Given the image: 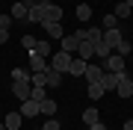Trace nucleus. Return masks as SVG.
<instances>
[{"instance_id": "obj_1", "label": "nucleus", "mask_w": 133, "mask_h": 130, "mask_svg": "<svg viewBox=\"0 0 133 130\" xmlns=\"http://www.w3.org/2000/svg\"><path fill=\"white\" fill-rule=\"evenodd\" d=\"M80 42H86V27H80L77 33H65V36H62V50L71 53V50L80 47Z\"/></svg>"}, {"instance_id": "obj_2", "label": "nucleus", "mask_w": 133, "mask_h": 130, "mask_svg": "<svg viewBox=\"0 0 133 130\" xmlns=\"http://www.w3.org/2000/svg\"><path fill=\"white\" fill-rule=\"evenodd\" d=\"M44 6H48V0H33V3H27V21L30 24H42L44 21Z\"/></svg>"}, {"instance_id": "obj_3", "label": "nucleus", "mask_w": 133, "mask_h": 130, "mask_svg": "<svg viewBox=\"0 0 133 130\" xmlns=\"http://www.w3.org/2000/svg\"><path fill=\"white\" fill-rule=\"evenodd\" d=\"M101 68H104V71H112V74H124V68H127V59L118 56V53L112 50V53L104 59V65H101Z\"/></svg>"}, {"instance_id": "obj_4", "label": "nucleus", "mask_w": 133, "mask_h": 130, "mask_svg": "<svg viewBox=\"0 0 133 130\" xmlns=\"http://www.w3.org/2000/svg\"><path fill=\"white\" fill-rule=\"evenodd\" d=\"M50 68L59 71V74H68V68H71V53H65V50L53 53V56H50Z\"/></svg>"}, {"instance_id": "obj_5", "label": "nucleus", "mask_w": 133, "mask_h": 130, "mask_svg": "<svg viewBox=\"0 0 133 130\" xmlns=\"http://www.w3.org/2000/svg\"><path fill=\"white\" fill-rule=\"evenodd\" d=\"M30 92H33V83H30V80H12V95L18 98L21 104L30 101Z\"/></svg>"}, {"instance_id": "obj_6", "label": "nucleus", "mask_w": 133, "mask_h": 130, "mask_svg": "<svg viewBox=\"0 0 133 130\" xmlns=\"http://www.w3.org/2000/svg\"><path fill=\"white\" fill-rule=\"evenodd\" d=\"M48 56H42V53H36V50H30V71L38 74V71H48Z\"/></svg>"}, {"instance_id": "obj_7", "label": "nucleus", "mask_w": 133, "mask_h": 130, "mask_svg": "<svg viewBox=\"0 0 133 130\" xmlns=\"http://www.w3.org/2000/svg\"><path fill=\"white\" fill-rule=\"evenodd\" d=\"M124 77V74H112V71H104V77H101V86H104V92H109V89H118V80Z\"/></svg>"}, {"instance_id": "obj_8", "label": "nucleus", "mask_w": 133, "mask_h": 130, "mask_svg": "<svg viewBox=\"0 0 133 130\" xmlns=\"http://www.w3.org/2000/svg\"><path fill=\"white\" fill-rule=\"evenodd\" d=\"M44 21L62 24V6H56V3H48V6H44Z\"/></svg>"}, {"instance_id": "obj_9", "label": "nucleus", "mask_w": 133, "mask_h": 130, "mask_svg": "<svg viewBox=\"0 0 133 130\" xmlns=\"http://www.w3.org/2000/svg\"><path fill=\"white\" fill-rule=\"evenodd\" d=\"M95 56V42H80V47H77V59H86V62H89V59Z\"/></svg>"}, {"instance_id": "obj_10", "label": "nucleus", "mask_w": 133, "mask_h": 130, "mask_svg": "<svg viewBox=\"0 0 133 130\" xmlns=\"http://www.w3.org/2000/svg\"><path fill=\"white\" fill-rule=\"evenodd\" d=\"M83 77L89 80V86H92V83H101V77H104V68H101V65H86Z\"/></svg>"}, {"instance_id": "obj_11", "label": "nucleus", "mask_w": 133, "mask_h": 130, "mask_svg": "<svg viewBox=\"0 0 133 130\" xmlns=\"http://www.w3.org/2000/svg\"><path fill=\"white\" fill-rule=\"evenodd\" d=\"M115 92H118V98H130L133 95V77L124 74V77L118 80V89H115Z\"/></svg>"}, {"instance_id": "obj_12", "label": "nucleus", "mask_w": 133, "mask_h": 130, "mask_svg": "<svg viewBox=\"0 0 133 130\" xmlns=\"http://www.w3.org/2000/svg\"><path fill=\"white\" fill-rule=\"evenodd\" d=\"M21 112H6L3 115V124H6V130H21Z\"/></svg>"}, {"instance_id": "obj_13", "label": "nucleus", "mask_w": 133, "mask_h": 130, "mask_svg": "<svg viewBox=\"0 0 133 130\" xmlns=\"http://www.w3.org/2000/svg\"><path fill=\"white\" fill-rule=\"evenodd\" d=\"M121 39H124V36H121V30H118V27H115V30H104V42H107L112 50H115V44H118Z\"/></svg>"}, {"instance_id": "obj_14", "label": "nucleus", "mask_w": 133, "mask_h": 130, "mask_svg": "<svg viewBox=\"0 0 133 130\" xmlns=\"http://www.w3.org/2000/svg\"><path fill=\"white\" fill-rule=\"evenodd\" d=\"M44 30H48V39H62L65 36V30H62V24H53V21H42Z\"/></svg>"}, {"instance_id": "obj_15", "label": "nucleus", "mask_w": 133, "mask_h": 130, "mask_svg": "<svg viewBox=\"0 0 133 130\" xmlns=\"http://www.w3.org/2000/svg\"><path fill=\"white\" fill-rule=\"evenodd\" d=\"M12 21L15 18H18V21H27V3H24V0H15V6H12Z\"/></svg>"}, {"instance_id": "obj_16", "label": "nucleus", "mask_w": 133, "mask_h": 130, "mask_svg": "<svg viewBox=\"0 0 133 130\" xmlns=\"http://www.w3.org/2000/svg\"><path fill=\"white\" fill-rule=\"evenodd\" d=\"M38 112H44L48 118H53V112H56V101H53V98H44V101L38 104Z\"/></svg>"}, {"instance_id": "obj_17", "label": "nucleus", "mask_w": 133, "mask_h": 130, "mask_svg": "<svg viewBox=\"0 0 133 130\" xmlns=\"http://www.w3.org/2000/svg\"><path fill=\"white\" fill-rule=\"evenodd\" d=\"M86 59H71V68H68V74H71V77H83V71H86Z\"/></svg>"}, {"instance_id": "obj_18", "label": "nucleus", "mask_w": 133, "mask_h": 130, "mask_svg": "<svg viewBox=\"0 0 133 130\" xmlns=\"http://www.w3.org/2000/svg\"><path fill=\"white\" fill-rule=\"evenodd\" d=\"M62 77H65V74H59V71H53V68H48V71H44V80H48V86H62Z\"/></svg>"}, {"instance_id": "obj_19", "label": "nucleus", "mask_w": 133, "mask_h": 130, "mask_svg": "<svg viewBox=\"0 0 133 130\" xmlns=\"http://www.w3.org/2000/svg\"><path fill=\"white\" fill-rule=\"evenodd\" d=\"M109 53H112V47H109L104 39H101V42H95V56H98V59H107Z\"/></svg>"}, {"instance_id": "obj_20", "label": "nucleus", "mask_w": 133, "mask_h": 130, "mask_svg": "<svg viewBox=\"0 0 133 130\" xmlns=\"http://www.w3.org/2000/svg\"><path fill=\"white\" fill-rule=\"evenodd\" d=\"M98 121H101V115H98L95 106H92V110H83V124L86 127H89V124H98Z\"/></svg>"}, {"instance_id": "obj_21", "label": "nucleus", "mask_w": 133, "mask_h": 130, "mask_svg": "<svg viewBox=\"0 0 133 130\" xmlns=\"http://www.w3.org/2000/svg\"><path fill=\"white\" fill-rule=\"evenodd\" d=\"M115 53H118V56H124V59H127V56H133V47H130V42H118V44H115Z\"/></svg>"}, {"instance_id": "obj_22", "label": "nucleus", "mask_w": 133, "mask_h": 130, "mask_svg": "<svg viewBox=\"0 0 133 130\" xmlns=\"http://www.w3.org/2000/svg\"><path fill=\"white\" fill-rule=\"evenodd\" d=\"M21 115H27V118L38 115V104H36V101H24V110H21Z\"/></svg>"}, {"instance_id": "obj_23", "label": "nucleus", "mask_w": 133, "mask_h": 130, "mask_svg": "<svg viewBox=\"0 0 133 130\" xmlns=\"http://www.w3.org/2000/svg\"><path fill=\"white\" fill-rule=\"evenodd\" d=\"M86 39H89V42H101V39H104V30H101V27H86Z\"/></svg>"}, {"instance_id": "obj_24", "label": "nucleus", "mask_w": 133, "mask_h": 130, "mask_svg": "<svg viewBox=\"0 0 133 130\" xmlns=\"http://www.w3.org/2000/svg\"><path fill=\"white\" fill-rule=\"evenodd\" d=\"M77 18L86 24V21L92 18V6H89V3H80V6H77Z\"/></svg>"}, {"instance_id": "obj_25", "label": "nucleus", "mask_w": 133, "mask_h": 130, "mask_svg": "<svg viewBox=\"0 0 133 130\" xmlns=\"http://www.w3.org/2000/svg\"><path fill=\"white\" fill-rule=\"evenodd\" d=\"M130 9H133V6H127V3L121 0V3L115 6V12H112V15H115V18H130Z\"/></svg>"}, {"instance_id": "obj_26", "label": "nucleus", "mask_w": 133, "mask_h": 130, "mask_svg": "<svg viewBox=\"0 0 133 130\" xmlns=\"http://www.w3.org/2000/svg\"><path fill=\"white\" fill-rule=\"evenodd\" d=\"M86 92H89V98H92V101H98V98H104V86H101V83H92V86L86 89Z\"/></svg>"}, {"instance_id": "obj_27", "label": "nucleus", "mask_w": 133, "mask_h": 130, "mask_svg": "<svg viewBox=\"0 0 133 130\" xmlns=\"http://www.w3.org/2000/svg\"><path fill=\"white\" fill-rule=\"evenodd\" d=\"M118 27V18L115 15H104V24H101V30H115Z\"/></svg>"}, {"instance_id": "obj_28", "label": "nucleus", "mask_w": 133, "mask_h": 130, "mask_svg": "<svg viewBox=\"0 0 133 130\" xmlns=\"http://www.w3.org/2000/svg\"><path fill=\"white\" fill-rule=\"evenodd\" d=\"M21 44H24V50L30 53V50H36V44H38V39H33V36H21Z\"/></svg>"}, {"instance_id": "obj_29", "label": "nucleus", "mask_w": 133, "mask_h": 130, "mask_svg": "<svg viewBox=\"0 0 133 130\" xmlns=\"http://www.w3.org/2000/svg\"><path fill=\"white\" fill-rule=\"evenodd\" d=\"M33 74L27 71V68H12V80H30Z\"/></svg>"}, {"instance_id": "obj_30", "label": "nucleus", "mask_w": 133, "mask_h": 130, "mask_svg": "<svg viewBox=\"0 0 133 130\" xmlns=\"http://www.w3.org/2000/svg\"><path fill=\"white\" fill-rule=\"evenodd\" d=\"M30 83H33V86H48V80H44V71L33 74V77H30Z\"/></svg>"}, {"instance_id": "obj_31", "label": "nucleus", "mask_w": 133, "mask_h": 130, "mask_svg": "<svg viewBox=\"0 0 133 130\" xmlns=\"http://www.w3.org/2000/svg\"><path fill=\"white\" fill-rule=\"evenodd\" d=\"M36 53L48 56V53H50V42H38V44H36Z\"/></svg>"}, {"instance_id": "obj_32", "label": "nucleus", "mask_w": 133, "mask_h": 130, "mask_svg": "<svg viewBox=\"0 0 133 130\" xmlns=\"http://www.w3.org/2000/svg\"><path fill=\"white\" fill-rule=\"evenodd\" d=\"M42 130H62V124H59L56 118H48V124H44Z\"/></svg>"}, {"instance_id": "obj_33", "label": "nucleus", "mask_w": 133, "mask_h": 130, "mask_svg": "<svg viewBox=\"0 0 133 130\" xmlns=\"http://www.w3.org/2000/svg\"><path fill=\"white\" fill-rule=\"evenodd\" d=\"M12 27V15H0V30H9Z\"/></svg>"}, {"instance_id": "obj_34", "label": "nucleus", "mask_w": 133, "mask_h": 130, "mask_svg": "<svg viewBox=\"0 0 133 130\" xmlns=\"http://www.w3.org/2000/svg\"><path fill=\"white\" fill-rule=\"evenodd\" d=\"M89 130H107V124H104V121H98V124H89Z\"/></svg>"}, {"instance_id": "obj_35", "label": "nucleus", "mask_w": 133, "mask_h": 130, "mask_svg": "<svg viewBox=\"0 0 133 130\" xmlns=\"http://www.w3.org/2000/svg\"><path fill=\"white\" fill-rule=\"evenodd\" d=\"M3 42H9V30H0V44Z\"/></svg>"}, {"instance_id": "obj_36", "label": "nucleus", "mask_w": 133, "mask_h": 130, "mask_svg": "<svg viewBox=\"0 0 133 130\" xmlns=\"http://www.w3.org/2000/svg\"><path fill=\"white\" fill-rule=\"evenodd\" d=\"M121 130H133V118H127V121H124V127Z\"/></svg>"}, {"instance_id": "obj_37", "label": "nucleus", "mask_w": 133, "mask_h": 130, "mask_svg": "<svg viewBox=\"0 0 133 130\" xmlns=\"http://www.w3.org/2000/svg\"><path fill=\"white\" fill-rule=\"evenodd\" d=\"M124 3H127V6H133V0H124Z\"/></svg>"}, {"instance_id": "obj_38", "label": "nucleus", "mask_w": 133, "mask_h": 130, "mask_svg": "<svg viewBox=\"0 0 133 130\" xmlns=\"http://www.w3.org/2000/svg\"><path fill=\"white\" fill-rule=\"evenodd\" d=\"M0 130H6V124H3V121H0Z\"/></svg>"}, {"instance_id": "obj_39", "label": "nucleus", "mask_w": 133, "mask_h": 130, "mask_svg": "<svg viewBox=\"0 0 133 130\" xmlns=\"http://www.w3.org/2000/svg\"><path fill=\"white\" fill-rule=\"evenodd\" d=\"M0 121H3V112H0Z\"/></svg>"}, {"instance_id": "obj_40", "label": "nucleus", "mask_w": 133, "mask_h": 130, "mask_svg": "<svg viewBox=\"0 0 133 130\" xmlns=\"http://www.w3.org/2000/svg\"><path fill=\"white\" fill-rule=\"evenodd\" d=\"M24 3H33V0H24Z\"/></svg>"}, {"instance_id": "obj_41", "label": "nucleus", "mask_w": 133, "mask_h": 130, "mask_svg": "<svg viewBox=\"0 0 133 130\" xmlns=\"http://www.w3.org/2000/svg\"><path fill=\"white\" fill-rule=\"evenodd\" d=\"M130 65H133V56H130Z\"/></svg>"}, {"instance_id": "obj_42", "label": "nucleus", "mask_w": 133, "mask_h": 130, "mask_svg": "<svg viewBox=\"0 0 133 130\" xmlns=\"http://www.w3.org/2000/svg\"><path fill=\"white\" fill-rule=\"evenodd\" d=\"M130 101H133V95H130Z\"/></svg>"}]
</instances>
